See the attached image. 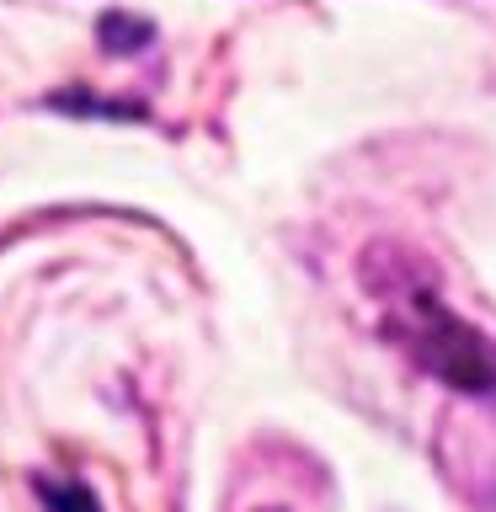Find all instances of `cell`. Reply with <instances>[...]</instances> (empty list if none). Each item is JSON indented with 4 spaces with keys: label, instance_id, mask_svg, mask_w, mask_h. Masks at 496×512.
Segmentation results:
<instances>
[{
    "label": "cell",
    "instance_id": "6da1fadb",
    "mask_svg": "<svg viewBox=\"0 0 496 512\" xmlns=\"http://www.w3.org/2000/svg\"><path fill=\"white\" fill-rule=\"evenodd\" d=\"M406 347L432 374H443L454 390L496 395V347L470 331L459 315H448L432 294H406Z\"/></svg>",
    "mask_w": 496,
    "mask_h": 512
},
{
    "label": "cell",
    "instance_id": "7a4b0ae2",
    "mask_svg": "<svg viewBox=\"0 0 496 512\" xmlns=\"http://www.w3.org/2000/svg\"><path fill=\"white\" fill-rule=\"evenodd\" d=\"M262 512H278V507H262Z\"/></svg>",
    "mask_w": 496,
    "mask_h": 512
}]
</instances>
